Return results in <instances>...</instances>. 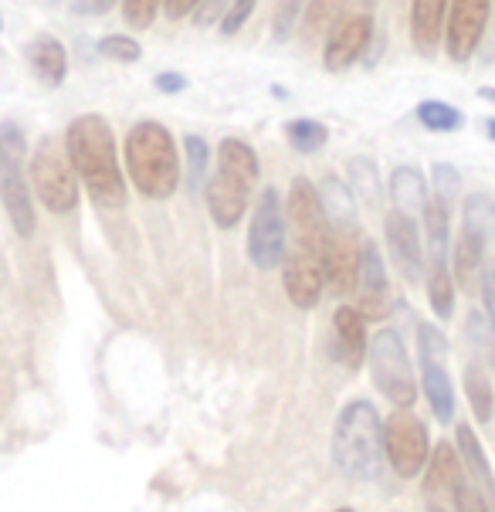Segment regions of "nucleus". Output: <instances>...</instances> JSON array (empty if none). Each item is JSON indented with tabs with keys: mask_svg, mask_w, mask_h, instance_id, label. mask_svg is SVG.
Segmentation results:
<instances>
[{
	"mask_svg": "<svg viewBox=\"0 0 495 512\" xmlns=\"http://www.w3.org/2000/svg\"><path fill=\"white\" fill-rule=\"evenodd\" d=\"M65 153L75 177L82 180L95 204L123 207L126 204V180L116 160V133L109 119L99 112L72 119L65 129Z\"/></svg>",
	"mask_w": 495,
	"mask_h": 512,
	"instance_id": "nucleus-1",
	"label": "nucleus"
},
{
	"mask_svg": "<svg viewBox=\"0 0 495 512\" xmlns=\"http://www.w3.org/2000/svg\"><path fill=\"white\" fill-rule=\"evenodd\" d=\"M258 177H262L258 153L245 140H234V136L221 140V146H217V170L204 187L207 211H211L217 228H238V221L248 211V194L258 184Z\"/></svg>",
	"mask_w": 495,
	"mask_h": 512,
	"instance_id": "nucleus-2",
	"label": "nucleus"
},
{
	"mask_svg": "<svg viewBox=\"0 0 495 512\" xmlns=\"http://www.w3.org/2000/svg\"><path fill=\"white\" fill-rule=\"evenodd\" d=\"M126 170L133 177V187L143 197L153 201H167L173 190L180 187V153L173 146V136L167 126L143 119L129 129L126 136Z\"/></svg>",
	"mask_w": 495,
	"mask_h": 512,
	"instance_id": "nucleus-3",
	"label": "nucleus"
},
{
	"mask_svg": "<svg viewBox=\"0 0 495 512\" xmlns=\"http://www.w3.org/2000/svg\"><path fill=\"white\" fill-rule=\"evenodd\" d=\"M333 462L353 482H373L384 468V421L370 401H350L336 418Z\"/></svg>",
	"mask_w": 495,
	"mask_h": 512,
	"instance_id": "nucleus-4",
	"label": "nucleus"
},
{
	"mask_svg": "<svg viewBox=\"0 0 495 512\" xmlns=\"http://www.w3.org/2000/svg\"><path fill=\"white\" fill-rule=\"evenodd\" d=\"M0 201L21 238H31L38 228L34 201L28 187V136L24 129L4 119L0 123Z\"/></svg>",
	"mask_w": 495,
	"mask_h": 512,
	"instance_id": "nucleus-5",
	"label": "nucleus"
},
{
	"mask_svg": "<svg viewBox=\"0 0 495 512\" xmlns=\"http://www.w3.org/2000/svg\"><path fill=\"white\" fill-rule=\"evenodd\" d=\"M367 363L373 384L384 390V397L397 411H411L418 401V384H414V367L404 350V340L397 329H380L367 346Z\"/></svg>",
	"mask_w": 495,
	"mask_h": 512,
	"instance_id": "nucleus-6",
	"label": "nucleus"
},
{
	"mask_svg": "<svg viewBox=\"0 0 495 512\" xmlns=\"http://www.w3.org/2000/svg\"><path fill=\"white\" fill-rule=\"evenodd\" d=\"M31 184H34V197L51 214H68L78 207V177L72 163H68L65 143H58L55 136H45V140L34 146Z\"/></svg>",
	"mask_w": 495,
	"mask_h": 512,
	"instance_id": "nucleus-7",
	"label": "nucleus"
},
{
	"mask_svg": "<svg viewBox=\"0 0 495 512\" xmlns=\"http://www.w3.org/2000/svg\"><path fill=\"white\" fill-rule=\"evenodd\" d=\"M285 224L292 231V251H306V255L326 258L329 245V224L319 190L309 177H295L289 184V201H285Z\"/></svg>",
	"mask_w": 495,
	"mask_h": 512,
	"instance_id": "nucleus-8",
	"label": "nucleus"
},
{
	"mask_svg": "<svg viewBox=\"0 0 495 512\" xmlns=\"http://www.w3.org/2000/svg\"><path fill=\"white\" fill-rule=\"evenodd\" d=\"M285 251H289V224H285L282 197L275 187H265L255 211H251L248 258L255 262V268L272 272V268H279L285 262Z\"/></svg>",
	"mask_w": 495,
	"mask_h": 512,
	"instance_id": "nucleus-9",
	"label": "nucleus"
},
{
	"mask_svg": "<svg viewBox=\"0 0 495 512\" xmlns=\"http://www.w3.org/2000/svg\"><path fill=\"white\" fill-rule=\"evenodd\" d=\"M384 455L401 479L424 472L431 458V438L424 421L414 411H394L384 424Z\"/></svg>",
	"mask_w": 495,
	"mask_h": 512,
	"instance_id": "nucleus-10",
	"label": "nucleus"
},
{
	"mask_svg": "<svg viewBox=\"0 0 495 512\" xmlns=\"http://www.w3.org/2000/svg\"><path fill=\"white\" fill-rule=\"evenodd\" d=\"M445 357H448V340L431 323H421L418 326L421 380H424V394H428V404H431L434 418H438L441 424H448L451 418H455V390H451Z\"/></svg>",
	"mask_w": 495,
	"mask_h": 512,
	"instance_id": "nucleus-11",
	"label": "nucleus"
},
{
	"mask_svg": "<svg viewBox=\"0 0 495 512\" xmlns=\"http://www.w3.org/2000/svg\"><path fill=\"white\" fill-rule=\"evenodd\" d=\"M492 0H451L448 4V28H445V45L451 62L465 65L479 48L485 24H489Z\"/></svg>",
	"mask_w": 495,
	"mask_h": 512,
	"instance_id": "nucleus-12",
	"label": "nucleus"
},
{
	"mask_svg": "<svg viewBox=\"0 0 495 512\" xmlns=\"http://www.w3.org/2000/svg\"><path fill=\"white\" fill-rule=\"evenodd\" d=\"M373 41V14H350L333 28V34L323 41V62L329 72H346L363 58V51Z\"/></svg>",
	"mask_w": 495,
	"mask_h": 512,
	"instance_id": "nucleus-13",
	"label": "nucleus"
},
{
	"mask_svg": "<svg viewBox=\"0 0 495 512\" xmlns=\"http://www.w3.org/2000/svg\"><path fill=\"white\" fill-rule=\"evenodd\" d=\"M282 279H285V292H289L292 306L312 309L326 292V258L289 248L282 262Z\"/></svg>",
	"mask_w": 495,
	"mask_h": 512,
	"instance_id": "nucleus-14",
	"label": "nucleus"
},
{
	"mask_svg": "<svg viewBox=\"0 0 495 512\" xmlns=\"http://www.w3.org/2000/svg\"><path fill=\"white\" fill-rule=\"evenodd\" d=\"M360 282V245L356 228H333L326 245V289L329 295H346Z\"/></svg>",
	"mask_w": 495,
	"mask_h": 512,
	"instance_id": "nucleus-15",
	"label": "nucleus"
},
{
	"mask_svg": "<svg viewBox=\"0 0 495 512\" xmlns=\"http://www.w3.org/2000/svg\"><path fill=\"white\" fill-rule=\"evenodd\" d=\"M384 231H387V251H390V258H394L397 272H401L407 282H421L424 248H421V234L414 218H407L401 211H390L384 221Z\"/></svg>",
	"mask_w": 495,
	"mask_h": 512,
	"instance_id": "nucleus-16",
	"label": "nucleus"
},
{
	"mask_svg": "<svg viewBox=\"0 0 495 512\" xmlns=\"http://www.w3.org/2000/svg\"><path fill=\"white\" fill-rule=\"evenodd\" d=\"M356 312L363 319H380L384 316V299H387V268H384V258L373 241H363L360 248V282H356Z\"/></svg>",
	"mask_w": 495,
	"mask_h": 512,
	"instance_id": "nucleus-17",
	"label": "nucleus"
},
{
	"mask_svg": "<svg viewBox=\"0 0 495 512\" xmlns=\"http://www.w3.org/2000/svg\"><path fill=\"white\" fill-rule=\"evenodd\" d=\"M367 319L356 312V306H340L333 316V357L346 370H360L367 357Z\"/></svg>",
	"mask_w": 495,
	"mask_h": 512,
	"instance_id": "nucleus-18",
	"label": "nucleus"
},
{
	"mask_svg": "<svg viewBox=\"0 0 495 512\" xmlns=\"http://www.w3.org/2000/svg\"><path fill=\"white\" fill-rule=\"evenodd\" d=\"M451 0H411V38L421 55H434L448 21Z\"/></svg>",
	"mask_w": 495,
	"mask_h": 512,
	"instance_id": "nucleus-19",
	"label": "nucleus"
},
{
	"mask_svg": "<svg viewBox=\"0 0 495 512\" xmlns=\"http://www.w3.org/2000/svg\"><path fill=\"white\" fill-rule=\"evenodd\" d=\"M28 65H31V72L41 85L58 89V85L68 78V51L58 38L41 34V38H34L28 45Z\"/></svg>",
	"mask_w": 495,
	"mask_h": 512,
	"instance_id": "nucleus-20",
	"label": "nucleus"
},
{
	"mask_svg": "<svg viewBox=\"0 0 495 512\" xmlns=\"http://www.w3.org/2000/svg\"><path fill=\"white\" fill-rule=\"evenodd\" d=\"M390 201L407 218L424 214V207H428V180H424V173L418 167H407V163L397 167L390 173Z\"/></svg>",
	"mask_w": 495,
	"mask_h": 512,
	"instance_id": "nucleus-21",
	"label": "nucleus"
},
{
	"mask_svg": "<svg viewBox=\"0 0 495 512\" xmlns=\"http://www.w3.org/2000/svg\"><path fill=\"white\" fill-rule=\"evenodd\" d=\"M485 245H489V241L472 231H462V238L455 241V251H451V279L458 285H465V289H472V285L482 279Z\"/></svg>",
	"mask_w": 495,
	"mask_h": 512,
	"instance_id": "nucleus-22",
	"label": "nucleus"
},
{
	"mask_svg": "<svg viewBox=\"0 0 495 512\" xmlns=\"http://www.w3.org/2000/svg\"><path fill=\"white\" fill-rule=\"evenodd\" d=\"M316 190H319V201H323V211L333 228H356V197L340 177L329 173Z\"/></svg>",
	"mask_w": 495,
	"mask_h": 512,
	"instance_id": "nucleus-23",
	"label": "nucleus"
},
{
	"mask_svg": "<svg viewBox=\"0 0 495 512\" xmlns=\"http://www.w3.org/2000/svg\"><path fill=\"white\" fill-rule=\"evenodd\" d=\"M346 0H309L306 11H302V38L306 41H326L333 34L336 24L343 21Z\"/></svg>",
	"mask_w": 495,
	"mask_h": 512,
	"instance_id": "nucleus-24",
	"label": "nucleus"
},
{
	"mask_svg": "<svg viewBox=\"0 0 495 512\" xmlns=\"http://www.w3.org/2000/svg\"><path fill=\"white\" fill-rule=\"evenodd\" d=\"M424 234H428V262L448 258V234H451V207L441 197H428L424 207Z\"/></svg>",
	"mask_w": 495,
	"mask_h": 512,
	"instance_id": "nucleus-25",
	"label": "nucleus"
},
{
	"mask_svg": "<svg viewBox=\"0 0 495 512\" xmlns=\"http://www.w3.org/2000/svg\"><path fill=\"white\" fill-rule=\"evenodd\" d=\"M465 465H458V451L448 441H438V448L431 451L428 465H424V492H445L451 482L462 475Z\"/></svg>",
	"mask_w": 495,
	"mask_h": 512,
	"instance_id": "nucleus-26",
	"label": "nucleus"
},
{
	"mask_svg": "<svg viewBox=\"0 0 495 512\" xmlns=\"http://www.w3.org/2000/svg\"><path fill=\"white\" fill-rule=\"evenodd\" d=\"M455 438H458V451H462V458H465V472L472 475L475 485L479 482L485 485V499H489L495 492V475H492L489 462H485V451L479 445V438H475V431L468 428V424H458Z\"/></svg>",
	"mask_w": 495,
	"mask_h": 512,
	"instance_id": "nucleus-27",
	"label": "nucleus"
},
{
	"mask_svg": "<svg viewBox=\"0 0 495 512\" xmlns=\"http://www.w3.org/2000/svg\"><path fill=\"white\" fill-rule=\"evenodd\" d=\"M428 302L438 319H448L451 309H455V279H451L448 258L428 262Z\"/></svg>",
	"mask_w": 495,
	"mask_h": 512,
	"instance_id": "nucleus-28",
	"label": "nucleus"
},
{
	"mask_svg": "<svg viewBox=\"0 0 495 512\" xmlns=\"http://www.w3.org/2000/svg\"><path fill=\"white\" fill-rule=\"evenodd\" d=\"M418 123L431 133H458L465 126V116L462 109H455L451 102H441V99H424L418 106Z\"/></svg>",
	"mask_w": 495,
	"mask_h": 512,
	"instance_id": "nucleus-29",
	"label": "nucleus"
},
{
	"mask_svg": "<svg viewBox=\"0 0 495 512\" xmlns=\"http://www.w3.org/2000/svg\"><path fill=\"white\" fill-rule=\"evenodd\" d=\"M465 394H468V404H472L475 418L482 424L492 421V411H495V394H492V384L485 377L482 363H468L465 370Z\"/></svg>",
	"mask_w": 495,
	"mask_h": 512,
	"instance_id": "nucleus-30",
	"label": "nucleus"
},
{
	"mask_svg": "<svg viewBox=\"0 0 495 512\" xmlns=\"http://www.w3.org/2000/svg\"><path fill=\"white\" fill-rule=\"evenodd\" d=\"M350 170V184H353V197L356 201H367V204H377L380 201V173H377V163L370 156H353L346 163Z\"/></svg>",
	"mask_w": 495,
	"mask_h": 512,
	"instance_id": "nucleus-31",
	"label": "nucleus"
},
{
	"mask_svg": "<svg viewBox=\"0 0 495 512\" xmlns=\"http://www.w3.org/2000/svg\"><path fill=\"white\" fill-rule=\"evenodd\" d=\"M462 218H465V231L479 234V238H485V241L495 238V204H492V197H485V194L465 197Z\"/></svg>",
	"mask_w": 495,
	"mask_h": 512,
	"instance_id": "nucleus-32",
	"label": "nucleus"
},
{
	"mask_svg": "<svg viewBox=\"0 0 495 512\" xmlns=\"http://www.w3.org/2000/svg\"><path fill=\"white\" fill-rule=\"evenodd\" d=\"M184 146H187V187H190V194H201L207 187V180H211V173H207L211 150H207V143L194 133L187 136Z\"/></svg>",
	"mask_w": 495,
	"mask_h": 512,
	"instance_id": "nucleus-33",
	"label": "nucleus"
},
{
	"mask_svg": "<svg viewBox=\"0 0 495 512\" xmlns=\"http://www.w3.org/2000/svg\"><path fill=\"white\" fill-rule=\"evenodd\" d=\"M285 140L299 153H316L319 146H326L329 129L319 123V119H292V123L285 126Z\"/></svg>",
	"mask_w": 495,
	"mask_h": 512,
	"instance_id": "nucleus-34",
	"label": "nucleus"
},
{
	"mask_svg": "<svg viewBox=\"0 0 495 512\" xmlns=\"http://www.w3.org/2000/svg\"><path fill=\"white\" fill-rule=\"evenodd\" d=\"M448 492H451V499H455L458 512H492L489 499H485V492L472 482V475H468L465 468H462V475L451 482Z\"/></svg>",
	"mask_w": 495,
	"mask_h": 512,
	"instance_id": "nucleus-35",
	"label": "nucleus"
},
{
	"mask_svg": "<svg viewBox=\"0 0 495 512\" xmlns=\"http://www.w3.org/2000/svg\"><path fill=\"white\" fill-rule=\"evenodd\" d=\"M99 55H106L119 65H133L143 58V48H140V41L129 38V34H106V38L99 41Z\"/></svg>",
	"mask_w": 495,
	"mask_h": 512,
	"instance_id": "nucleus-36",
	"label": "nucleus"
},
{
	"mask_svg": "<svg viewBox=\"0 0 495 512\" xmlns=\"http://www.w3.org/2000/svg\"><path fill=\"white\" fill-rule=\"evenodd\" d=\"M306 4H309V0H279V7H275V17H272L275 41H285L295 31V24L302 21V11H306Z\"/></svg>",
	"mask_w": 495,
	"mask_h": 512,
	"instance_id": "nucleus-37",
	"label": "nucleus"
},
{
	"mask_svg": "<svg viewBox=\"0 0 495 512\" xmlns=\"http://www.w3.org/2000/svg\"><path fill=\"white\" fill-rule=\"evenodd\" d=\"M255 7H258V0H231L228 11H224V17H221V34H224V38H234V34L245 28L248 17L255 14Z\"/></svg>",
	"mask_w": 495,
	"mask_h": 512,
	"instance_id": "nucleus-38",
	"label": "nucleus"
},
{
	"mask_svg": "<svg viewBox=\"0 0 495 512\" xmlns=\"http://www.w3.org/2000/svg\"><path fill=\"white\" fill-rule=\"evenodd\" d=\"M163 11V0H123V14L133 28H150L156 21V14Z\"/></svg>",
	"mask_w": 495,
	"mask_h": 512,
	"instance_id": "nucleus-39",
	"label": "nucleus"
},
{
	"mask_svg": "<svg viewBox=\"0 0 495 512\" xmlns=\"http://www.w3.org/2000/svg\"><path fill=\"white\" fill-rule=\"evenodd\" d=\"M434 197H441V201H455L458 190H462V180H458V170L451 167V163H434Z\"/></svg>",
	"mask_w": 495,
	"mask_h": 512,
	"instance_id": "nucleus-40",
	"label": "nucleus"
},
{
	"mask_svg": "<svg viewBox=\"0 0 495 512\" xmlns=\"http://www.w3.org/2000/svg\"><path fill=\"white\" fill-rule=\"evenodd\" d=\"M479 285H482L485 319H489V326H492V333H495V262H485Z\"/></svg>",
	"mask_w": 495,
	"mask_h": 512,
	"instance_id": "nucleus-41",
	"label": "nucleus"
},
{
	"mask_svg": "<svg viewBox=\"0 0 495 512\" xmlns=\"http://www.w3.org/2000/svg\"><path fill=\"white\" fill-rule=\"evenodd\" d=\"M156 92H167V95H177L187 89V75L184 72H160L153 78Z\"/></svg>",
	"mask_w": 495,
	"mask_h": 512,
	"instance_id": "nucleus-42",
	"label": "nucleus"
},
{
	"mask_svg": "<svg viewBox=\"0 0 495 512\" xmlns=\"http://www.w3.org/2000/svg\"><path fill=\"white\" fill-rule=\"evenodd\" d=\"M119 0H75V14H89V17H102V14H109L112 7H116Z\"/></svg>",
	"mask_w": 495,
	"mask_h": 512,
	"instance_id": "nucleus-43",
	"label": "nucleus"
},
{
	"mask_svg": "<svg viewBox=\"0 0 495 512\" xmlns=\"http://www.w3.org/2000/svg\"><path fill=\"white\" fill-rule=\"evenodd\" d=\"M201 4L204 0H163V11H167V17H173V21H180V17L194 14Z\"/></svg>",
	"mask_w": 495,
	"mask_h": 512,
	"instance_id": "nucleus-44",
	"label": "nucleus"
},
{
	"mask_svg": "<svg viewBox=\"0 0 495 512\" xmlns=\"http://www.w3.org/2000/svg\"><path fill=\"white\" fill-rule=\"evenodd\" d=\"M217 7H224V0H204L201 7H197V24H211L221 17V11Z\"/></svg>",
	"mask_w": 495,
	"mask_h": 512,
	"instance_id": "nucleus-45",
	"label": "nucleus"
},
{
	"mask_svg": "<svg viewBox=\"0 0 495 512\" xmlns=\"http://www.w3.org/2000/svg\"><path fill=\"white\" fill-rule=\"evenodd\" d=\"M479 99H485V102H495V89H492V85H485V89H479Z\"/></svg>",
	"mask_w": 495,
	"mask_h": 512,
	"instance_id": "nucleus-46",
	"label": "nucleus"
},
{
	"mask_svg": "<svg viewBox=\"0 0 495 512\" xmlns=\"http://www.w3.org/2000/svg\"><path fill=\"white\" fill-rule=\"evenodd\" d=\"M485 133H489L492 140H495V119H489V123H485Z\"/></svg>",
	"mask_w": 495,
	"mask_h": 512,
	"instance_id": "nucleus-47",
	"label": "nucleus"
},
{
	"mask_svg": "<svg viewBox=\"0 0 495 512\" xmlns=\"http://www.w3.org/2000/svg\"><path fill=\"white\" fill-rule=\"evenodd\" d=\"M428 512H445V509H441V506H428Z\"/></svg>",
	"mask_w": 495,
	"mask_h": 512,
	"instance_id": "nucleus-48",
	"label": "nucleus"
},
{
	"mask_svg": "<svg viewBox=\"0 0 495 512\" xmlns=\"http://www.w3.org/2000/svg\"><path fill=\"white\" fill-rule=\"evenodd\" d=\"M336 512H353V509H336Z\"/></svg>",
	"mask_w": 495,
	"mask_h": 512,
	"instance_id": "nucleus-49",
	"label": "nucleus"
},
{
	"mask_svg": "<svg viewBox=\"0 0 495 512\" xmlns=\"http://www.w3.org/2000/svg\"><path fill=\"white\" fill-rule=\"evenodd\" d=\"M0 28H4V17H0Z\"/></svg>",
	"mask_w": 495,
	"mask_h": 512,
	"instance_id": "nucleus-50",
	"label": "nucleus"
}]
</instances>
